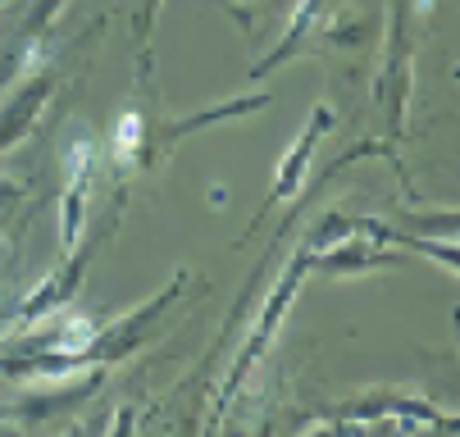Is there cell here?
I'll return each instance as SVG.
<instances>
[{"mask_svg":"<svg viewBox=\"0 0 460 437\" xmlns=\"http://www.w3.org/2000/svg\"><path fill=\"white\" fill-rule=\"evenodd\" d=\"M328 123H333V118H328V109L319 105V109H314V123H310V133H305V137L292 146V155H288V160H283V169H279V192H274L279 201H288V197L296 192L301 169H305V160H310V151H314V142L323 137V128H328Z\"/></svg>","mask_w":460,"mask_h":437,"instance_id":"1","label":"cell"},{"mask_svg":"<svg viewBox=\"0 0 460 437\" xmlns=\"http://www.w3.org/2000/svg\"><path fill=\"white\" fill-rule=\"evenodd\" d=\"M137 137H142V118L128 114V118L119 123V133H114V155H119V164L137 155Z\"/></svg>","mask_w":460,"mask_h":437,"instance_id":"2","label":"cell"}]
</instances>
